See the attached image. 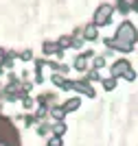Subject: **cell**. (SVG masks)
Returning <instances> with one entry per match:
<instances>
[{"instance_id": "6da1fadb", "label": "cell", "mask_w": 138, "mask_h": 146, "mask_svg": "<svg viewBox=\"0 0 138 146\" xmlns=\"http://www.w3.org/2000/svg\"><path fill=\"white\" fill-rule=\"evenodd\" d=\"M116 39L127 42V44H134V42H136V29H134V24L123 22V24L118 26V31H116Z\"/></svg>"}, {"instance_id": "7a4b0ae2", "label": "cell", "mask_w": 138, "mask_h": 146, "mask_svg": "<svg viewBox=\"0 0 138 146\" xmlns=\"http://www.w3.org/2000/svg\"><path fill=\"white\" fill-rule=\"evenodd\" d=\"M112 7L110 5H101L99 9H96V13H94V24L96 26H105L110 22V18H112Z\"/></svg>"}, {"instance_id": "3957f363", "label": "cell", "mask_w": 138, "mask_h": 146, "mask_svg": "<svg viewBox=\"0 0 138 146\" xmlns=\"http://www.w3.org/2000/svg\"><path fill=\"white\" fill-rule=\"evenodd\" d=\"M66 90H75V92L85 94V96H90V98L94 96V90H92L88 83H81V81H79V83H66Z\"/></svg>"}, {"instance_id": "277c9868", "label": "cell", "mask_w": 138, "mask_h": 146, "mask_svg": "<svg viewBox=\"0 0 138 146\" xmlns=\"http://www.w3.org/2000/svg\"><path fill=\"white\" fill-rule=\"evenodd\" d=\"M127 70H129V63H127V61H116L114 66H112V74H114V76H120V74H125Z\"/></svg>"}, {"instance_id": "5b68a950", "label": "cell", "mask_w": 138, "mask_h": 146, "mask_svg": "<svg viewBox=\"0 0 138 146\" xmlns=\"http://www.w3.org/2000/svg\"><path fill=\"white\" fill-rule=\"evenodd\" d=\"M64 109H66V113H68V111H75V109H79V98H70V100H66Z\"/></svg>"}, {"instance_id": "8992f818", "label": "cell", "mask_w": 138, "mask_h": 146, "mask_svg": "<svg viewBox=\"0 0 138 146\" xmlns=\"http://www.w3.org/2000/svg\"><path fill=\"white\" fill-rule=\"evenodd\" d=\"M83 37H85V39H88V42H92V39H94V37H96V24L94 26H88V29H85L83 31Z\"/></svg>"}, {"instance_id": "52a82bcc", "label": "cell", "mask_w": 138, "mask_h": 146, "mask_svg": "<svg viewBox=\"0 0 138 146\" xmlns=\"http://www.w3.org/2000/svg\"><path fill=\"white\" fill-rule=\"evenodd\" d=\"M50 116H53L55 120H61V118L66 116V109H64V107H53V109H50Z\"/></svg>"}, {"instance_id": "ba28073f", "label": "cell", "mask_w": 138, "mask_h": 146, "mask_svg": "<svg viewBox=\"0 0 138 146\" xmlns=\"http://www.w3.org/2000/svg\"><path fill=\"white\" fill-rule=\"evenodd\" d=\"M85 63H88V55H81L75 61V68H77V70H85Z\"/></svg>"}, {"instance_id": "9c48e42d", "label": "cell", "mask_w": 138, "mask_h": 146, "mask_svg": "<svg viewBox=\"0 0 138 146\" xmlns=\"http://www.w3.org/2000/svg\"><path fill=\"white\" fill-rule=\"evenodd\" d=\"M59 44H44V52L46 55H50V52H59Z\"/></svg>"}, {"instance_id": "30bf717a", "label": "cell", "mask_w": 138, "mask_h": 146, "mask_svg": "<svg viewBox=\"0 0 138 146\" xmlns=\"http://www.w3.org/2000/svg\"><path fill=\"white\" fill-rule=\"evenodd\" d=\"M72 42H75L72 37H61L57 44H59V48H68V46H72Z\"/></svg>"}, {"instance_id": "8fae6325", "label": "cell", "mask_w": 138, "mask_h": 146, "mask_svg": "<svg viewBox=\"0 0 138 146\" xmlns=\"http://www.w3.org/2000/svg\"><path fill=\"white\" fill-rule=\"evenodd\" d=\"M53 131H55V135H64V131H66V124L64 122H57L53 127Z\"/></svg>"}, {"instance_id": "7c38bea8", "label": "cell", "mask_w": 138, "mask_h": 146, "mask_svg": "<svg viewBox=\"0 0 138 146\" xmlns=\"http://www.w3.org/2000/svg\"><path fill=\"white\" fill-rule=\"evenodd\" d=\"M114 85H116V81L114 79H105V81H103V87H105V90H114Z\"/></svg>"}, {"instance_id": "4fadbf2b", "label": "cell", "mask_w": 138, "mask_h": 146, "mask_svg": "<svg viewBox=\"0 0 138 146\" xmlns=\"http://www.w3.org/2000/svg\"><path fill=\"white\" fill-rule=\"evenodd\" d=\"M103 66H105V59H103V57L94 59V68H103Z\"/></svg>"}, {"instance_id": "5bb4252c", "label": "cell", "mask_w": 138, "mask_h": 146, "mask_svg": "<svg viewBox=\"0 0 138 146\" xmlns=\"http://www.w3.org/2000/svg\"><path fill=\"white\" fill-rule=\"evenodd\" d=\"M48 146H61V140H59V135H57V137H53V140L48 142Z\"/></svg>"}, {"instance_id": "9a60e30c", "label": "cell", "mask_w": 138, "mask_h": 146, "mask_svg": "<svg viewBox=\"0 0 138 146\" xmlns=\"http://www.w3.org/2000/svg\"><path fill=\"white\" fill-rule=\"evenodd\" d=\"M123 76H125V79H127V81H134V79H136V74H134V72H132V70H127V72H125V74H123Z\"/></svg>"}, {"instance_id": "2e32d148", "label": "cell", "mask_w": 138, "mask_h": 146, "mask_svg": "<svg viewBox=\"0 0 138 146\" xmlns=\"http://www.w3.org/2000/svg\"><path fill=\"white\" fill-rule=\"evenodd\" d=\"M99 79V72H96V70H92L90 74H88V81H96Z\"/></svg>"}]
</instances>
